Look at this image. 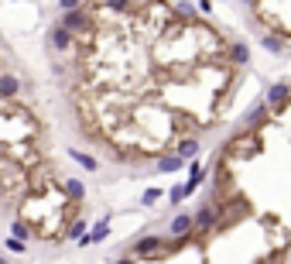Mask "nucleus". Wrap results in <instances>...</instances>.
<instances>
[{"label": "nucleus", "instance_id": "1", "mask_svg": "<svg viewBox=\"0 0 291 264\" xmlns=\"http://www.w3.org/2000/svg\"><path fill=\"white\" fill-rule=\"evenodd\" d=\"M17 93H21V82L14 79V76H0V96H4V100H11Z\"/></svg>", "mask_w": 291, "mask_h": 264}, {"label": "nucleus", "instance_id": "2", "mask_svg": "<svg viewBox=\"0 0 291 264\" xmlns=\"http://www.w3.org/2000/svg\"><path fill=\"white\" fill-rule=\"evenodd\" d=\"M52 45H55L58 52H65V48L72 45V31H65V28H62V24H58L55 31H52Z\"/></svg>", "mask_w": 291, "mask_h": 264}, {"label": "nucleus", "instance_id": "3", "mask_svg": "<svg viewBox=\"0 0 291 264\" xmlns=\"http://www.w3.org/2000/svg\"><path fill=\"white\" fill-rule=\"evenodd\" d=\"M189 227H192V216H175L171 219V233H175V237H185Z\"/></svg>", "mask_w": 291, "mask_h": 264}, {"label": "nucleus", "instance_id": "4", "mask_svg": "<svg viewBox=\"0 0 291 264\" xmlns=\"http://www.w3.org/2000/svg\"><path fill=\"white\" fill-rule=\"evenodd\" d=\"M288 82H278V86H271V93H267V100L271 103H281V100H284V96H288Z\"/></svg>", "mask_w": 291, "mask_h": 264}, {"label": "nucleus", "instance_id": "5", "mask_svg": "<svg viewBox=\"0 0 291 264\" xmlns=\"http://www.w3.org/2000/svg\"><path fill=\"white\" fill-rule=\"evenodd\" d=\"M158 195H161V192H158V189H151V192H144V199H141V203H147V206H151V203H154Z\"/></svg>", "mask_w": 291, "mask_h": 264}]
</instances>
